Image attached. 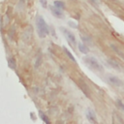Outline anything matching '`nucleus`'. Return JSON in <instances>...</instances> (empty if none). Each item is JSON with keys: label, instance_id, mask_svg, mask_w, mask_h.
<instances>
[{"label": "nucleus", "instance_id": "nucleus-8", "mask_svg": "<svg viewBox=\"0 0 124 124\" xmlns=\"http://www.w3.org/2000/svg\"><path fill=\"white\" fill-rule=\"evenodd\" d=\"M53 5L55 7H57L58 9H60V10H64V8H65V5H64V3L62 1H54Z\"/></svg>", "mask_w": 124, "mask_h": 124}, {"label": "nucleus", "instance_id": "nucleus-1", "mask_svg": "<svg viewBox=\"0 0 124 124\" xmlns=\"http://www.w3.org/2000/svg\"><path fill=\"white\" fill-rule=\"evenodd\" d=\"M36 26H37V32L40 38H45L48 35V26L42 16H39L37 17Z\"/></svg>", "mask_w": 124, "mask_h": 124}, {"label": "nucleus", "instance_id": "nucleus-3", "mask_svg": "<svg viewBox=\"0 0 124 124\" xmlns=\"http://www.w3.org/2000/svg\"><path fill=\"white\" fill-rule=\"evenodd\" d=\"M61 30H63V33H64V35H65V37H66V40H67V42L69 43V45H70L72 47H75V46H76V44H77V40H76L75 35H74L71 31H69V30H67V29H65V28H61Z\"/></svg>", "mask_w": 124, "mask_h": 124}, {"label": "nucleus", "instance_id": "nucleus-11", "mask_svg": "<svg viewBox=\"0 0 124 124\" xmlns=\"http://www.w3.org/2000/svg\"><path fill=\"white\" fill-rule=\"evenodd\" d=\"M14 62H15V60H14L13 58H9V59H8V64H9V66H10L12 69H15V68H16V66L13 65Z\"/></svg>", "mask_w": 124, "mask_h": 124}, {"label": "nucleus", "instance_id": "nucleus-13", "mask_svg": "<svg viewBox=\"0 0 124 124\" xmlns=\"http://www.w3.org/2000/svg\"><path fill=\"white\" fill-rule=\"evenodd\" d=\"M117 105H118V106L121 108V109H122V110H124V105H123V104H122L120 101H118V102H117Z\"/></svg>", "mask_w": 124, "mask_h": 124}, {"label": "nucleus", "instance_id": "nucleus-14", "mask_svg": "<svg viewBox=\"0 0 124 124\" xmlns=\"http://www.w3.org/2000/svg\"><path fill=\"white\" fill-rule=\"evenodd\" d=\"M90 1H91V2L93 3V4H95V5H97V6L99 5V0H90Z\"/></svg>", "mask_w": 124, "mask_h": 124}, {"label": "nucleus", "instance_id": "nucleus-7", "mask_svg": "<svg viewBox=\"0 0 124 124\" xmlns=\"http://www.w3.org/2000/svg\"><path fill=\"white\" fill-rule=\"evenodd\" d=\"M86 115H87V118H88L92 123H96V116H95V113H94L91 109H88V110H87Z\"/></svg>", "mask_w": 124, "mask_h": 124}, {"label": "nucleus", "instance_id": "nucleus-6", "mask_svg": "<svg viewBox=\"0 0 124 124\" xmlns=\"http://www.w3.org/2000/svg\"><path fill=\"white\" fill-rule=\"evenodd\" d=\"M78 46L79 51H80V52H82L83 54H87V53L89 52V48H88V46H87L85 44H83V43L79 42V43L78 44Z\"/></svg>", "mask_w": 124, "mask_h": 124}, {"label": "nucleus", "instance_id": "nucleus-5", "mask_svg": "<svg viewBox=\"0 0 124 124\" xmlns=\"http://www.w3.org/2000/svg\"><path fill=\"white\" fill-rule=\"evenodd\" d=\"M108 81H109L112 85H116V86H120V85L123 84V82H122L118 78H116V77H112V76L108 77Z\"/></svg>", "mask_w": 124, "mask_h": 124}, {"label": "nucleus", "instance_id": "nucleus-4", "mask_svg": "<svg viewBox=\"0 0 124 124\" xmlns=\"http://www.w3.org/2000/svg\"><path fill=\"white\" fill-rule=\"evenodd\" d=\"M49 10H50L51 14H52L55 17H57V18H63V17H64L63 13H62V10L58 9V8H57V7H55L54 5L50 6V7H49Z\"/></svg>", "mask_w": 124, "mask_h": 124}, {"label": "nucleus", "instance_id": "nucleus-10", "mask_svg": "<svg viewBox=\"0 0 124 124\" xmlns=\"http://www.w3.org/2000/svg\"><path fill=\"white\" fill-rule=\"evenodd\" d=\"M39 114L41 115L40 117H41V118L44 120V122H46V124H50V122H49V120L47 119V117H46V115H45V114H44L42 111H39Z\"/></svg>", "mask_w": 124, "mask_h": 124}, {"label": "nucleus", "instance_id": "nucleus-9", "mask_svg": "<svg viewBox=\"0 0 124 124\" xmlns=\"http://www.w3.org/2000/svg\"><path fill=\"white\" fill-rule=\"evenodd\" d=\"M63 49H64L65 53L67 54V56H68V57H69V58H70V59H71V60H72L73 62H76V59H75V57H74V56H73V54H72V53H71V52H70V51H69V50L67 49V47L63 46Z\"/></svg>", "mask_w": 124, "mask_h": 124}, {"label": "nucleus", "instance_id": "nucleus-12", "mask_svg": "<svg viewBox=\"0 0 124 124\" xmlns=\"http://www.w3.org/2000/svg\"><path fill=\"white\" fill-rule=\"evenodd\" d=\"M40 3L43 5L44 8H46V6H47V2H46V0H40Z\"/></svg>", "mask_w": 124, "mask_h": 124}, {"label": "nucleus", "instance_id": "nucleus-2", "mask_svg": "<svg viewBox=\"0 0 124 124\" xmlns=\"http://www.w3.org/2000/svg\"><path fill=\"white\" fill-rule=\"evenodd\" d=\"M83 61L92 70H96V71H99V72H102L104 70V68H103L102 64L99 62V60L97 58L93 57V56H85L83 58Z\"/></svg>", "mask_w": 124, "mask_h": 124}]
</instances>
